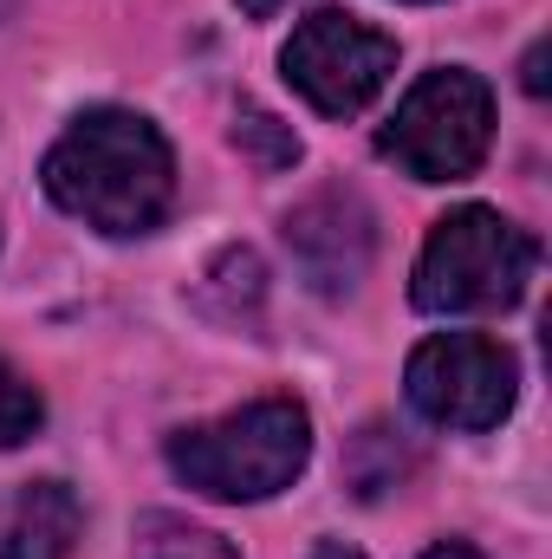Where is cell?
<instances>
[{
  "instance_id": "52a82bcc",
  "label": "cell",
  "mask_w": 552,
  "mask_h": 559,
  "mask_svg": "<svg viewBox=\"0 0 552 559\" xmlns=\"http://www.w3.org/2000/svg\"><path fill=\"white\" fill-rule=\"evenodd\" d=\"M286 248H292L299 274L312 280L325 299H345V293H358V280L371 274L377 215L364 209L358 189L325 182V189H312V195L286 215Z\"/></svg>"
},
{
  "instance_id": "30bf717a",
  "label": "cell",
  "mask_w": 552,
  "mask_h": 559,
  "mask_svg": "<svg viewBox=\"0 0 552 559\" xmlns=\"http://www.w3.org/2000/svg\"><path fill=\"white\" fill-rule=\"evenodd\" d=\"M215 293H228V306H215L221 319H254L261 312V299H267V267H261V254L254 248H228V254H215V267L202 274V299H215Z\"/></svg>"
},
{
  "instance_id": "2e32d148",
  "label": "cell",
  "mask_w": 552,
  "mask_h": 559,
  "mask_svg": "<svg viewBox=\"0 0 552 559\" xmlns=\"http://www.w3.org/2000/svg\"><path fill=\"white\" fill-rule=\"evenodd\" d=\"M235 7H241L248 20H274L279 7H286V0H235Z\"/></svg>"
},
{
  "instance_id": "4fadbf2b",
  "label": "cell",
  "mask_w": 552,
  "mask_h": 559,
  "mask_svg": "<svg viewBox=\"0 0 552 559\" xmlns=\"http://www.w3.org/2000/svg\"><path fill=\"white\" fill-rule=\"evenodd\" d=\"M540 66H547V46H533V52H527V66H520V72H527V79H520V85H527V92H533V98H540V92H547V72H540Z\"/></svg>"
},
{
  "instance_id": "8992f818",
  "label": "cell",
  "mask_w": 552,
  "mask_h": 559,
  "mask_svg": "<svg viewBox=\"0 0 552 559\" xmlns=\"http://www.w3.org/2000/svg\"><path fill=\"white\" fill-rule=\"evenodd\" d=\"M279 72L319 118H358L397 79V39L345 7H319L292 26Z\"/></svg>"
},
{
  "instance_id": "5bb4252c",
  "label": "cell",
  "mask_w": 552,
  "mask_h": 559,
  "mask_svg": "<svg viewBox=\"0 0 552 559\" xmlns=\"http://www.w3.org/2000/svg\"><path fill=\"white\" fill-rule=\"evenodd\" d=\"M422 559H481V554H475V547H461V540H435Z\"/></svg>"
},
{
  "instance_id": "5b68a950",
  "label": "cell",
  "mask_w": 552,
  "mask_h": 559,
  "mask_svg": "<svg viewBox=\"0 0 552 559\" xmlns=\"http://www.w3.org/2000/svg\"><path fill=\"white\" fill-rule=\"evenodd\" d=\"M404 397L422 423L455 436L501 429L520 404V358L488 332H435L404 365Z\"/></svg>"
},
{
  "instance_id": "ba28073f",
  "label": "cell",
  "mask_w": 552,
  "mask_h": 559,
  "mask_svg": "<svg viewBox=\"0 0 552 559\" xmlns=\"http://www.w3.org/2000/svg\"><path fill=\"white\" fill-rule=\"evenodd\" d=\"M85 508L65 481H20L0 495V559H72Z\"/></svg>"
},
{
  "instance_id": "277c9868",
  "label": "cell",
  "mask_w": 552,
  "mask_h": 559,
  "mask_svg": "<svg viewBox=\"0 0 552 559\" xmlns=\"http://www.w3.org/2000/svg\"><path fill=\"white\" fill-rule=\"evenodd\" d=\"M494 150V92L468 66L422 72L397 118L377 131V156H391L416 182H468Z\"/></svg>"
},
{
  "instance_id": "9a60e30c",
  "label": "cell",
  "mask_w": 552,
  "mask_h": 559,
  "mask_svg": "<svg viewBox=\"0 0 552 559\" xmlns=\"http://www.w3.org/2000/svg\"><path fill=\"white\" fill-rule=\"evenodd\" d=\"M312 559H364V554H358V547H345V540H319Z\"/></svg>"
},
{
  "instance_id": "9c48e42d",
  "label": "cell",
  "mask_w": 552,
  "mask_h": 559,
  "mask_svg": "<svg viewBox=\"0 0 552 559\" xmlns=\"http://www.w3.org/2000/svg\"><path fill=\"white\" fill-rule=\"evenodd\" d=\"M131 559H241V554L215 527H195L182 514H143L137 540H131Z\"/></svg>"
},
{
  "instance_id": "3957f363",
  "label": "cell",
  "mask_w": 552,
  "mask_h": 559,
  "mask_svg": "<svg viewBox=\"0 0 552 559\" xmlns=\"http://www.w3.org/2000/svg\"><path fill=\"white\" fill-rule=\"evenodd\" d=\"M540 267V241L507 222L501 209L461 202L448 209L422 254H416L410 299L435 319H468V312H514L527 299V280Z\"/></svg>"
},
{
  "instance_id": "7c38bea8",
  "label": "cell",
  "mask_w": 552,
  "mask_h": 559,
  "mask_svg": "<svg viewBox=\"0 0 552 559\" xmlns=\"http://www.w3.org/2000/svg\"><path fill=\"white\" fill-rule=\"evenodd\" d=\"M46 423V397L0 358V449H20L26 436H39Z\"/></svg>"
},
{
  "instance_id": "7a4b0ae2",
  "label": "cell",
  "mask_w": 552,
  "mask_h": 559,
  "mask_svg": "<svg viewBox=\"0 0 552 559\" xmlns=\"http://www.w3.org/2000/svg\"><path fill=\"white\" fill-rule=\"evenodd\" d=\"M312 462V417L299 397H254L241 411L169 436V468L208 501H267Z\"/></svg>"
},
{
  "instance_id": "8fae6325",
  "label": "cell",
  "mask_w": 552,
  "mask_h": 559,
  "mask_svg": "<svg viewBox=\"0 0 552 559\" xmlns=\"http://www.w3.org/2000/svg\"><path fill=\"white\" fill-rule=\"evenodd\" d=\"M235 150L254 163V169H292L299 163V138H292V124H279L274 111H241L235 118Z\"/></svg>"
},
{
  "instance_id": "6da1fadb",
  "label": "cell",
  "mask_w": 552,
  "mask_h": 559,
  "mask_svg": "<svg viewBox=\"0 0 552 559\" xmlns=\"http://www.w3.org/2000/svg\"><path fill=\"white\" fill-rule=\"evenodd\" d=\"M39 189L72 222L111 241H131V235L163 228L176 202V150L143 111L98 105V111H79L46 150Z\"/></svg>"
}]
</instances>
